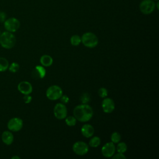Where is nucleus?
<instances>
[{
    "instance_id": "f257e3e1",
    "label": "nucleus",
    "mask_w": 159,
    "mask_h": 159,
    "mask_svg": "<svg viewBox=\"0 0 159 159\" xmlns=\"http://www.w3.org/2000/svg\"><path fill=\"white\" fill-rule=\"evenodd\" d=\"M93 109L88 104H81L76 106L73 109L74 117L81 122L89 121L93 116Z\"/></svg>"
},
{
    "instance_id": "f03ea898",
    "label": "nucleus",
    "mask_w": 159,
    "mask_h": 159,
    "mask_svg": "<svg viewBox=\"0 0 159 159\" xmlns=\"http://www.w3.org/2000/svg\"><path fill=\"white\" fill-rule=\"evenodd\" d=\"M16 43L15 35L10 32L5 31L0 35V45L6 49H11L14 47Z\"/></svg>"
},
{
    "instance_id": "7ed1b4c3",
    "label": "nucleus",
    "mask_w": 159,
    "mask_h": 159,
    "mask_svg": "<svg viewBox=\"0 0 159 159\" xmlns=\"http://www.w3.org/2000/svg\"><path fill=\"white\" fill-rule=\"evenodd\" d=\"M83 44L88 48H94L98 44V37L93 32H86L81 37Z\"/></svg>"
},
{
    "instance_id": "20e7f679",
    "label": "nucleus",
    "mask_w": 159,
    "mask_h": 159,
    "mask_svg": "<svg viewBox=\"0 0 159 159\" xmlns=\"http://www.w3.org/2000/svg\"><path fill=\"white\" fill-rule=\"evenodd\" d=\"M63 94L61 88L58 85H52L48 87L46 91L47 98L51 101L58 100Z\"/></svg>"
},
{
    "instance_id": "39448f33",
    "label": "nucleus",
    "mask_w": 159,
    "mask_h": 159,
    "mask_svg": "<svg viewBox=\"0 0 159 159\" xmlns=\"http://www.w3.org/2000/svg\"><path fill=\"white\" fill-rule=\"evenodd\" d=\"M5 29L10 32H15L20 27L19 20L15 17H10L4 22Z\"/></svg>"
},
{
    "instance_id": "423d86ee",
    "label": "nucleus",
    "mask_w": 159,
    "mask_h": 159,
    "mask_svg": "<svg viewBox=\"0 0 159 159\" xmlns=\"http://www.w3.org/2000/svg\"><path fill=\"white\" fill-rule=\"evenodd\" d=\"M139 9L142 13L150 14L155 10V3L153 0H143L139 5Z\"/></svg>"
},
{
    "instance_id": "0eeeda50",
    "label": "nucleus",
    "mask_w": 159,
    "mask_h": 159,
    "mask_svg": "<svg viewBox=\"0 0 159 159\" xmlns=\"http://www.w3.org/2000/svg\"><path fill=\"white\" fill-rule=\"evenodd\" d=\"M72 149L75 153L82 156L86 155L88 152L89 146L86 143L83 141H78L73 145Z\"/></svg>"
},
{
    "instance_id": "6e6552de",
    "label": "nucleus",
    "mask_w": 159,
    "mask_h": 159,
    "mask_svg": "<svg viewBox=\"0 0 159 159\" xmlns=\"http://www.w3.org/2000/svg\"><path fill=\"white\" fill-rule=\"evenodd\" d=\"M53 114L57 119H64L67 116V108L65 104L61 102L57 103L54 107Z\"/></svg>"
},
{
    "instance_id": "1a4fd4ad",
    "label": "nucleus",
    "mask_w": 159,
    "mask_h": 159,
    "mask_svg": "<svg viewBox=\"0 0 159 159\" xmlns=\"http://www.w3.org/2000/svg\"><path fill=\"white\" fill-rule=\"evenodd\" d=\"M7 127L11 132H18L23 127V121L19 117L11 118L8 121Z\"/></svg>"
},
{
    "instance_id": "9d476101",
    "label": "nucleus",
    "mask_w": 159,
    "mask_h": 159,
    "mask_svg": "<svg viewBox=\"0 0 159 159\" xmlns=\"http://www.w3.org/2000/svg\"><path fill=\"white\" fill-rule=\"evenodd\" d=\"M116 152V147L114 143L112 142H107L103 145L101 148V153L104 157L110 158L112 157Z\"/></svg>"
},
{
    "instance_id": "9b49d317",
    "label": "nucleus",
    "mask_w": 159,
    "mask_h": 159,
    "mask_svg": "<svg viewBox=\"0 0 159 159\" xmlns=\"http://www.w3.org/2000/svg\"><path fill=\"white\" fill-rule=\"evenodd\" d=\"M102 108L104 112L111 113L115 109L114 101L111 98H104L102 102Z\"/></svg>"
},
{
    "instance_id": "f8f14e48",
    "label": "nucleus",
    "mask_w": 159,
    "mask_h": 159,
    "mask_svg": "<svg viewBox=\"0 0 159 159\" xmlns=\"http://www.w3.org/2000/svg\"><path fill=\"white\" fill-rule=\"evenodd\" d=\"M17 89L24 95L30 94L32 92V86L30 83L26 81H23L19 83Z\"/></svg>"
},
{
    "instance_id": "ddd939ff",
    "label": "nucleus",
    "mask_w": 159,
    "mask_h": 159,
    "mask_svg": "<svg viewBox=\"0 0 159 159\" xmlns=\"http://www.w3.org/2000/svg\"><path fill=\"white\" fill-rule=\"evenodd\" d=\"M46 75V70L43 66H36L32 72V76L35 79H42Z\"/></svg>"
},
{
    "instance_id": "4468645a",
    "label": "nucleus",
    "mask_w": 159,
    "mask_h": 159,
    "mask_svg": "<svg viewBox=\"0 0 159 159\" xmlns=\"http://www.w3.org/2000/svg\"><path fill=\"white\" fill-rule=\"evenodd\" d=\"M81 132L84 137L86 138H89L93 135L94 133V129L91 125L89 124H86L81 127Z\"/></svg>"
},
{
    "instance_id": "2eb2a0df",
    "label": "nucleus",
    "mask_w": 159,
    "mask_h": 159,
    "mask_svg": "<svg viewBox=\"0 0 159 159\" xmlns=\"http://www.w3.org/2000/svg\"><path fill=\"white\" fill-rule=\"evenodd\" d=\"M1 140L4 144L7 145H11L14 141V135L11 131H4L1 135Z\"/></svg>"
},
{
    "instance_id": "dca6fc26",
    "label": "nucleus",
    "mask_w": 159,
    "mask_h": 159,
    "mask_svg": "<svg viewBox=\"0 0 159 159\" xmlns=\"http://www.w3.org/2000/svg\"><path fill=\"white\" fill-rule=\"evenodd\" d=\"M40 62L43 66H50L53 63V58L48 55H43L40 57Z\"/></svg>"
},
{
    "instance_id": "f3484780",
    "label": "nucleus",
    "mask_w": 159,
    "mask_h": 159,
    "mask_svg": "<svg viewBox=\"0 0 159 159\" xmlns=\"http://www.w3.org/2000/svg\"><path fill=\"white\" fill-rule=\"evenodd\" d=\"M9 61L4 57H0V72H4L8 69Z\"/></svg>"
},
{
    "instance_id": "a211bd4d",
    "label": "nucleus",
    "mask_w": 159,
    "mask_h": 159,
    "mask_svg": "<svg viewBox=\"0 0 159 159\" xmlns=\"http://www.w3.org/2000/svg\"><path fill=\"white\" fill-rule=\"evenodd\" d=\"M101 144V139L98 136L91 138L89 142V145L91 147H98Z\"/></svg>"
},
{
    "instance_id": "6ab92c4d",
    "label": "nucleus",
    "mask_w": 159,
    "mask_h": 159,
    "mask_svg": "<svg viewBox=\"0 0 159 159\" xmlns=\"http://www.w3.org/2000/svg\"><path fill=\"white\" fill-rule=\"evenodd\" d=\"M70 42L73 46H78L81 42V37L78 35H73L70 38Z\"/></svg>"
},
{
    "instance_id": "aec40b11",
    "label": "nucleus",
    "mask_w": 159,
    "mask_h": 159,
    "mask_svg": "<svg viewBox=\"0 0 159 159\" xmlns=\"http://www.w3.org/2000/svg\"><path fill=\"white\" fill-rule=\"evenodd\" d=\"M116 147V150L119 153H125L127 150V146L124 142H118Z\"/></svg>"
},
{
    "instance_id": "412c9836",
    "label": "nucleus",
    "mask_w": 159,
    "mask_h": 159,
    "mask_svg": "<svg viewBox=\"0 0 159 159\" xmlns=\"http://www.w3.org/2000/svg\"><path fill=\"white\" fill-rule=\"evenodd\" d=\"M121 139L120 134L117 132H113L111 135V140L114 143H117Z\"/></svg>"
},
{
    "instance_id": "4be33fe9",
    "label": "nucleus",
    "mask_w": 159,
    "mask_h": 159,
    "mask_svg": "<svg viewBox=\"0 0 159 159\" xmlns=\"http://www.w3.org/2000/svg\"><path fill=\"white\" fill-rule=\"evenodd\" d=\"M65 123L68 126H74L76 124V119L74 116H68L65 118Z\"/></svg>"
},
{
    "instance_id": "5701e85b",
    "label": "nucleus",
    "mask_w": 159,
    "mask_h": 159,
    "mask_svg": "<svg viewBox=\"0 0 159 159\" xmlns=\"http://www.w3.org/2000/svg\"><path fill=\"white\" fill-rule=\"evenodd\" d=\"M80 101L82 104H88L91 101V96L88 93H84L80 96Z\"/></svg>"
},
{
    "instance_id": "b1692460",
    "label": "nucleus",
    "mask_w": 159,
    "mask_h": 159,
    "mask_svg": "<svg viewBox=\"0 0 159 159\" xmlns=\"http://www.w3.org/2000/svg\"><path fill=\"white\" fill-rule=\"evenodd\" d=\"M19 65L16 62H12L11 65H9L8 70L11 73H16L19 70Z\"/></svg>"
},
{
    "instance_id": "393cba45",
    "label": "nucleus",
    "mask_w": 159,
    "mask_h": 159,
    "mask_svg": "<svg viewBox=\"0 0 159 159\" xmlns=\"http://www.w3.org/2000/svg\"><path fill=\"white\" fill-rule=\"evenodd\" d=\"M98 95L102 98H104L107 96V90L106 88H101L98 89Z\"/></svg>"
},
{
    "instance_id": "a878e982",
    "label": "nucleus",
    "mask_w": 159,
    "mask_h": 159,
    "mask_svg": "<svg viewBox=\"0 0 159 159\" xmlns=\"http://www.w3.org/2000/svg\"><path fill=\"white\" fill-rule=\"evenodd\" d=\"M112 157V159H125L126 158V157L124 155V153H119V152L117 154L114 155Z\"/></svg>"
},
{
    "instance_id": "bb28decb",
    "label": "nucleus",
    "mask_w": 159,
    "mask_h": 159,
    "mask_svg": "<svg viewBox=\"0 0 159 159\" xmlns=\"http://www.w3.org/2000/svg\"><path fill=\"white\" fill-rule=\"evenodd\" d=\"M60 99L61 102L64 104H66L68 103V102L70 101V98L66 95H63L62 94V96L60 97Z\"/></svg>"
},
{
    "instance_id": "cd10ccee",
    "label": "nucleus",
    "mask_w": 159,
    "mask_h": 159,
    "mask_svg": "<svg viewBox=\"0 0 159 159\" xmlns=\"http://www.w3.org/2000/svg\"><path fill=\"white\" fill-rule=\"evenodd\" d=\"M32 96H30L29 94H25L24 96L23 97V100L24 101L25 103L26 104H29L32 101Z\"/></svg>"
},
{
    "instance_id": "c85d7f7f",
    "label": "nucleus",
    "mask_w": 159,
    "mask_h": 159,
    "mask_svg": "<svg viewBox=\"0 0 159 159\" xmlns=\"http://www.w3.org/2000/svg\"><path fill=\"white\" fill-rule=\"evenodd\" d=\"M6 19V14L4 12H0V22H4Z\"/></svg>"
},
{
    "instance_id": "c756f323",
    "label": "nucleus",
    "mask_w": 159,
    "mask_h": 159,
    "mask_svg": "<svg viewBox=\"0 0 159 159\" xmlns=\"http://www.w3.org/2000/svg\"><path fill=\"white\" fill-rule=\"evenodd\" d=\"M11 158H12V159H20V158L19 157H18V156L16 155V156H13V157H11Z\"/></svg>"
},
{
    "instance_id": "7c9ffc66",
    "label": "nucleus",
    "mask_w": 159,
    "mask_h": 159,
    "mask_svg": "<svg viewBox=\"0 0 159 159\" xmlns=\"http://www.w3.org/2000/svg\"><path fill=\"white\" fill-rule=\"evenodd\" d=\"M1 31H0V35H1Z\"/></svg>"
},
{
    "instance_id": "2f4dec72",
    "label": "nucleus",
    "mask_w": 159,
    "mask_h": 159,
    "mask_svg": "<svg viewBox=\"0 0 159 159\" xmlns=\"http://www.w3.org/2000/svg\"><path fill=\"white\" fill-rule=\"evenodd\" d=\"M155 1H158V0H155Z\"/></svg>"
}]
</instances>
